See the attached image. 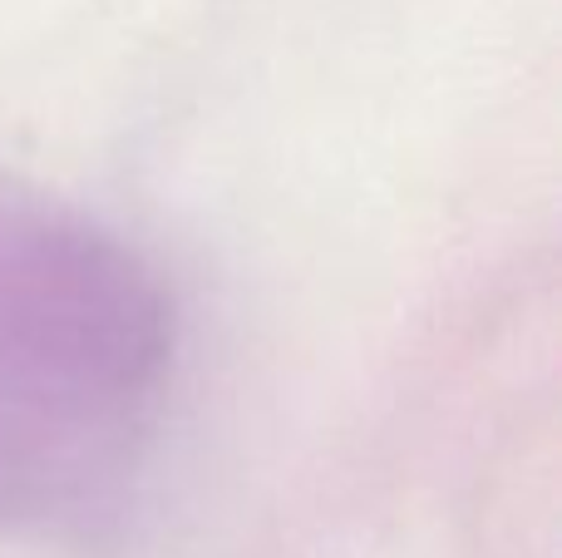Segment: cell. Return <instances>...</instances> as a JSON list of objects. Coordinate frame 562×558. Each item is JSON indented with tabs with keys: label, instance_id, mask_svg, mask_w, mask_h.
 <instances>
[{
	"label": "cell",
	"instance_id": "1",
	"mask_svg": "<svg viewBox=\"0 0 562 558\" xmlns=\"http://www.w3.org/2000/svg\"><path fill=\"white\" fill-rule=\"evenodd\" d=\"M164 366L168 322L144 267L0 198V524L89 510L134 465Z\"/></svg>",
	"mask_w": 562,
	"mask_h": 558
}]
</instances>
